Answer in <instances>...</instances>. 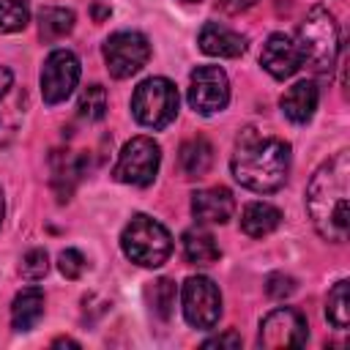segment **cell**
<instances>
[{"label": "cell", "instance_id": "obj_1", "mask_svg": "<svg viewBox=\"0 0 350 350\" xmlns=\"http://www.w3.org/2000/svg\"><path fill=\"white\" fill-rule=\"evenodd\" d=\"M230 170L241 186L257 194H271L287 183L290 145L279 137L262 134L254 126H246L235 137Z\"/></svg>", "mask_w": 350, "mask_h": 350}, {"label": "cell", "instance_id": "obj_2", "mask_svg": "<svg viewBox=\"0 0 350 350\" xmlns=\"http://www.w3.org/2000/svg\"><path fill=\"white\" fill-rule=\"evenodd\" d=\"M347 186H350V153L339 150L317 167L306 186V211L320 232L331 243L347 241Z\"/></svg>", "mask_w": 350, "mask_h": 350}, {"label": "cell", "instance_id": "obj_3", "mask_svg": "<svg viewBox=\"0 0 350 350\" xmlns=\"http://www.w3.org/2000/svg\"><path fill=\"white\" fill-rule=\"evenodd\" d=\"M295 44L301 52V66L312 68L314 74H331L339 55V25L334 14L323 5H312L298 27Z\"/></svg>", "mask_w": 350, "mask_h": 350}, {"label": "cell", "instance_id": "obj_4", "mask_svg": "<svg viewBox=\"0 0 350 350\" xmlns=\"http://www.w3.org/2000/svg\"><path fill=\"white\" fill-rule=\"evenodd\" d=\"M120 249L123 254L142 268H159L167 262L172 252V238L167 227L145 213H137L129 219V224L120 232Z\"/></svg>", "mask_w": 350, "mask_h": 350}, {"label": "cell", "instance_id": "obj_5", "mask_svg": "<svg viewBox=\"0 0 350 350\" xmlns=\"http://www.w3.org/2000/svg\"><path fill=\"white\" fill-rule=\"evenodd\" d=\"M131 115L148 129H167L178 115V90L167 77H148L131 96Z\"/></svg>", "mask_w": 350, "mask_h": 350}, {"label": "cell", "instance_id": "obj_6", "mask_svg": "<svg viewBox=\"0 0 350 350\" xmlns=\"http://www.w3.org/2000/svg\"><path fill=\"white\" fill-rule=\"evenodd\" d=\"M161 164V148L153 137H131L118 156V164L112 167V178L129 186H150L159 175Z\"/></svg>", "mask_w": 350, "mask_h": 350}, {"label": "cell", "instance_id": "obj_7", "mask_svg": "<svg viewBox=\"0 0 350 350\" xmlns=\"http://www.w3.org/2000/svg\"><path fill=\"white\" fill-rule=\"evenodd\" d=\"M104 63L115 79H129L150 60V41L137 30H118L104 41Z\"/></svg>", "mask_w": 350, "mask_h": 350}, {"label": "cell", "instance_id": "obj_8", "mask_svg": "<svg viewBox=\"0 0 350 350\" xmlns=\"http://www.w3.org/2000/svg\"><path fill=\"white\" fill-rule=\"evenodd\" d=\"M183 317L191 328L211 331L221 317V293L208 276H189L180 290Z\"/></svg>", "mask_w": 350, "mask_h": 350}, {"label": "cell", "instance_id": "obj_9", "mask_svg": "<svg viewBox=\"0 0 350 350\" xmlns=\"http://www.w3.org/2000/svg\"><path fill=\"white\" fill-rule=\"evenodd\" d=\"M189 104L197 115H216L230 104V79L219 66H197L189 77Z\"/></svg>", "mask_w": 350, "mask_h": 350}, {"label": "cell", "instance_id": "obj_10", "mask_svg": "<svg viewBox=\"0 0 350 350\" xmlns=\"http://www.w3.org/2000/svg\"><path fill=\"white\" fill-rule=\"evenodd\" d=\"M41 96L46 104L66 101L79 82V57L71 49H55L41 66Z\"/></svg>", "mask_w": 350, "mask_h": 350}, {"label": "cell", "instance_id": "obj_11", "mask_svg": "<svg viewBox=\"0 0 350 350\" xmlns=\"http://www.w3.org/2000/svg\"><path fill=\"white\" fill-rule=\"evenodd\" d=\"M306 320L301 312L282 306L273 309L262 317L260 323V334H257V345L265 350H284V347H301L306 345Z\"/></svg>", "mask_w": 350, "mask_h": 350}, {"label": "cell", "instance_id": "obj_12", "mask_svg": "<svg viewBox=\"0 0 350 350\" xmlns=\"http://www.w3.org/2000/svg\"><path fill=\"white\" fill-rule=\"evenodd\" d=\"M260 66L273 79H287L301 68V52L298 44L284 33H271L260 52Z\"/></svg>", "mask_w": 350, "mask_h": 350}, {"label": "cell", "instance_id": "obj_13", "mask_svg": "<svg viewBox=\"0 0 350 350\" xmlns=\"http://www.w3.org/2000/svg\"><path fill=\"white\" fill-rule=\"evenodd\" d=\"M235 211L232 191L224 186H211L200 189L191 197V213L200 224H224Z\"/></svg>", "mask_w": 350, "mask_h": 350}, {"label": "cell", "instance_id": "obj_14", "mask_svg": "<svg viewBox=\"0 0 350 350\" xmlns=\"http://www.w3.org/2000/svg\"><path fill=\"white\" fill-rule=\"evenodd\" d=\"M197 44L211 57H238L246 52V38L221 22H205L197 33Z\"/></svg>", "mask_w": 350, "mask_h": 350}, {"label": "cell", "instance_id": "obj_15", "mask_svg": "<svg viewBox=\"0 0 350 350\" xmlns=\"http://www.w3.org/2000/svg\"><path fill=\"white\" fill-rule=\"evenodd\" d=\"M317 101H320L317 85L309 82V79H301V82H295L293 88H287V90L282 93L279 107H282V112H284L287 120L304 126V123L312 120V115H314V109H317Z\"/></svg>", "mask_w": 350, "mask_h": 350}, {"label": "cell", "instance_id": "obj_16", "mask_svg": "<svg viewBox=\"0 0 350 350\" xmlns=\"http://www.w3.org/2000/svg\"><path fill=\"white\" fill-rule=\"evenodd\" d=\"M49 164H52V186L57 191V200L63 202V200L71 197L77 180L82 178L85 159L79 153H74V150H55L52 159H49Z\"/></svg>", "mask_w": 350, "mask_h": 350}, {"label": "cell", "instance_id": "obj_17", "mask_svg": "<svg viewBox=\"0 0 350 350\" xmlns=\"http://www.w3.org/2000/svg\"><path fill=\"white\" fill-rule=\"evenodd\" d=\"M44 293L38 287H25L14 295L11 304V325L14 331H30L44 317Z\"/></svg>", "mask_w": 350, "mask_h": 350}, {"label": "cell", "instance_id": "obj_18", "mask_svg": "<svg viewBox=\"0 0 350 350\" xmlns=\"http://www.w3.org/2000/svg\"><path fill=\"white\" fill-rule=\"evenodd\" d=\"M282 224V211L271 202H249L241 211V230L249 238H265Z\"/></svg>", "mask_w": 350, "mask_h": 350}, {"label": "cell", "instance_id": "obj_19", "mask_svg": "<svg viewBox=\"0 0 350 350\" xmlns=\"http://www.w3.org/2000/svg\"><path fill=\"white\" fill-rule=\"evenodd\" d=\"M183 257L191 262V265H213L219 257H221V249L216 243V238L208 232V230H200V227H191L183 232Z\"/></svg>", "mask_w": 350, "mask_h": 350}, {"label": "cell", "instance_id": "obj_20", "mask_svg": "<svg viewBox=\"0 0 350 350\" xmlns=\"http://www.w3.org/2000/svg\"><path fill=\"white\" fill-rule=\"evenodd\" d=\"M178 161L186 178H202L213 164V145L205 137H191L180 145Z\"/></svg>", "mask_w": 350, "mask_h": 350}, {"label": "cell", "instance_id": "obj_21", "mask_svg": "<svg viewBox=\"0 0 350 350\" xmlns=\"http://www.w3.org/2000/svg\"><path fill=\"white\" fill-rule=\"evenodd\" d=\"M71 30H74V11L71 8H60V5L41 8V14H38V36L46 44L49 41H60Z\"/></svg>", "mask_w": 350, "mask_h": 350}, {"label": "cell", "instance_id": "obj_22", "mask_svg": "<svg viewBox=\"0 0 350 350\" xmlns=\"http://www.w3.org/2000/svg\"><path fill=\"white\" fill-rule=\"evenodd\" d=\"M325 317L334 328H339V331L347 328V323H350V284H347V279H339L331 287V293L325 298Z\"/></svg>", "mask_w": 350, "mask_h": 350}, {"label": "cell", "instance_id": "obj_23", "mask_svg": "<svg viewBox=\"0 0 350 350\" xmlns=\"http://www.w3.org/2000/svg\"><path fill=\"white\" fill-rule=\"evenodd\" d=\"M175 295H178L175 282H172V279H167V276H161V279L150 282V287H148L150 309H153V312H156L161 320H170V317H172V309H175Z\"/></svg>", "mask_w": 350, "mask_h": 350}, {"label": "cell", "instance_id": "obj_24", "mask_svg": "<svg viewBox=\"0 0 350 350\" xmlns=\"http://www.w3.org/2000/svg\"><path fill=\"white\" fill-rule=\"evenodd\" d=\"M77 109H79V118H85L88 123H96L107 115V90L101 85H88L82 93H79V101H77Z\"/></svg>", "mask_w": 350, "mask_h": 350}, {"label": "cell", "instance_id": "obj_25", "mask_svg": "<svg viewBox=\"0 0 350 350\" xmlns=\"http://www.w3.org/2000/svg\"><path fill=\"white\" fill-rule=\"evenodd\" d=\"M30 22V8L25 0H0V33H19Z\"/></svg>", "mask_w": 350, "mask_h": 350}, {"label": "cell", "instance_id": "obj_26", "mask_svg": "<svg viewBox=\"0 0 350 350\" xmlns=\"http://www.w3.org/2000/svg\"><path fill=\"white\" fill-rule=\"evenodd\" d=\"M46 271H49V254H46L44 249H30V252L22 257V262H19V273H22V279H27V282L44 279Z\"/></svg>", "mask_w": 350, "mask_h": 350}, {"label": "cell", "instance_id": "obj_27", "mask_svg": "<svg viewBox=\"0 0 350 350\" xmlns=\"http://www.w3.org/2000/svg\"><path fill=\"white\" fill-rule=\"evenodd\" d=\"M85 265L88 262H85V257H82L79 249H63L60 257H57V268H60V273L66 279H79L85 273Z\"/></svg>", "mask_w": 350, "mask_h": 350}, {"label": "cell", "instance_id": "obj_28", "mask_svg": "<svg viewBox=\"0 0 350 350\" xmlns=\"http://www.w3.org/2000/svg\"><path fill=\"white\" fill-rule=\"evenodd\" d=\"M265 293L273 298V301H284L295 293V279L287 276V273H271L265 279Z\"/></svg>", "mask_w": 350, "mask_h": 350}, {"label": "cell", "instance_id": "obj_29", "mask_svg": "<svg viewBox=\"0 0 350 350\" xmlns=\"http://www.w3.org/2000/svg\"><path fill=\"white\" fill-rule=\"evenodd\" d=\"M202 347H241V336L235 331H227L221 336H213V339H205Z\"/></svg>", "mask_w": 350, "mask_h": 350}, {"label": "cell", "instance_id": "obj_30", "mask_svg": "<svg viewBox=\"0 0 350 350\" xmlns=\"http://www.w3.org/2000/svg\"><path fill=\"white\" fill-rule=\"evenodd\" d=\"M11 85H14V74H11V68L0 66V101H3V96L11 90Z\"/></svg>", "mask_w": 350, "mask_h": 350}, {"label": "cell", "instance_id": "obj_31", "mask_svg": "<svg viewBox=\"0 0 350 350\" xmlns=\"http://www.w3.org/2000/svg\"><path fill=\"white\" fill-rule=\"evenodd\" d=\"M257 0H221V5L227 8V11H232V14H238V11H246V8H252Z\"/></svg>", "mask_w": 350, "mask_h": 350}, {"label": "cell", "instance_id": "obj_32", "mask_svg": "<svg viewBox=\"0 0 350 350\" xmlns=\"http://www.w3.org/2000/svg\"><path fill=\"white\" fill-rule=\"evenodd\" d=\"M104 16H109V5H104V0H96V8H93V19L101 22Z\"/></svg>", "mask_w": 350, "mask_h": 350}, {"label": "cell", "instance_id": "obj_33", "mask_svg": "<svg viewBox=\"0 0 350 350\" xmlns=\"http://www.w3.org/2000/svg\"><path fill=\"white\" fill-rule=\"evenodd\" d=\"M63 345H66V347H79V342H74V339H68V336H60V339L52 342V347H63Z\"/></svg>", "mask_w": 350, "mask_h": 350}, {"label": "cell", "instance_id": "obj_34", "mask_svg": "<svg viewBox=\"0 0 350 350\" xmlns=\"http://www.w3.org/2000/svg\"><path fill=\"white\" fill-rule=\"evenodd\" d=\"M3 216H5V200H3V189H0V227H3Z\"/></svg>", "mask_w": 350, "mask_h": 350}, {"label": "cell", "instance_id": "obj_35", "mask_svg": "<svg viewBox=\"0 0 350 350\" xmlns=\"http://www.w3.org/2000/svg\"><path fill=\"white\" fill-rule=\"evenodd\" d=\"M186 3H200V0H186Z\"/></svg>", "mask_w": 350, "mask_h": 350}]
</instances>
